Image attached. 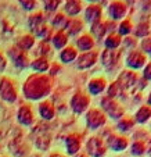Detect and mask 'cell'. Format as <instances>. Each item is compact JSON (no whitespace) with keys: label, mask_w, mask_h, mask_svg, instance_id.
<instances>
[{"label":"cell","mask_w":151,"mask_h":157,"mask_svg":"<svg viewBox=\"0 0 151 157\" xmlns=\"http://www.w3.org/2000/svg\"><path fill=\"white\" fill-rule=\"evenodd\" d=\"M0 96H2L4 100L10 101V103L15 101V99H17L15 88L9 78H2V79H0Z\"/></svg>","instance_id":"7a4b0ae2"},{"label":"cell","mask_w":151,"mask_h":157,"mask_svg":"<svg viewBox=\"0 0 151 157\" xmlns=\"http://www.w3.org/2000/svg\"><path fill=\"white\" fill-rule=\"evenodd\" d=\"M51 89V79L46 75H32L28 78V81L24 85V95L28 99H40L43 96L49 95Z\"/></svg>","instance_id":"6da1fadb"},{"label":"cell","mask_w":151,"mask_h":157,"mask_svg":"<svg viewBox=\"0 0 151 157\" xmlns=\"http://www.w3.org/2000/svg\"><path fill=\"white\" fill-rule=\"evenodd\" d=\"M104 88H105V79H103V78H96V79H92L89 82V90L92 95L101 93Z\"/></svg>","instance_id":"d6986e66"},{"label":"cell","mask_w":151,"mask_h":157,"mask_svg":"<svg viewBox=\"0 0 151 157\" xmlns=\"http://www.w3.org/2000/svg\"><path fill=\"white\" fill-rule=\"evenodd\" d=\"M121 44V36L119 35H115V33H111L108 38L105 39V46L107 49H111V50H115Z\"/></svg>","instance_id":"cb8c5ba5"},{"label":"cell","mask_w":151,"mask_h":157,"mask_svg":"<svg viewBox=\"0 0 151 157\" xmlns=\"http://www.w3.org/2000/svg\"><path fill=\"white\" fill-rule=\"evenodd\" d=\"M136 74L132 71H123L121 75L118 77V81H116V85L119 86L121 89V92L123 90H127V89H131L132 86H134L136 83Z\"/></svg>","instance_id":"277c9868"},{"label":"cell","mask_w":151,"mask_h":157,"mask_svg":"<svg viewBox=\"0 0 151 157\" xmlns=\"http://www.w3.org/2000/svg\"><path fill=\"white\" fill-rule=\"evenodd\" d=\"M58 70H60V67H57V65H54V67H53V72H51V74L54 75V74H56L57 71H58Z\"/></svg>","instance_id":"7bdbcfd3"},{"label":"cell","mask_w":151,"mask_h":157,"mask_svg":"<svg viewBox=\"0 0 151 157\" xmlns=\"http://www.w3.org/2000/svg\"><path fill=\"white\" fill-rule=\"evenodd\" d=\"M9 56L13 59L14 64L17 65V67H20V68H25V67L28 65L27 54H25L22 50H20V49H10V50H9Z\"/></svg>","instance_id":"9c48e42d"},{"label":"cell","mask_w":151,"mask_h":157,"mask_svg":"<svg viewBox=\"0 0 151 157\" xmlns=\"http://www.w3.org/2000/svg\"><path fill=\"white\" fill-rule=\"evenodd\" d=\"M132 31V24L129 20H125L121 25H119V33L121 35H127Z\"/></svg>","instance_id":"d590c367"},{"label":"cell","mask_w":151,"mask_h":157,"mask_svg":"<svg viewBox=\"0 0 151 157\" xmlns=\"http://www.w3.org/2000/svg\"><path fill=\"white\" fill-rule=\"evenodd\" d=\"M39 113H40L42 118L45 120H51L54 117V107L50 101H43L39 106Z\"/></svg>","instance_id":"ac0fdd59"},{"label":"cell","mask_w":151,"mask_h":157,"mask_svg":"<svg viewBox=\"0 0 151 157\" xmlns=\"http://www.w3.org/2000/svg\"><path fill=\"white\" fill-rule=\"evenodd\" d=\"M133 127V120L132 118H123L118 122V128L121 131H129Z\"/></svg>","instance_id":"836d02e7"},{"label":"cell","mask_w":151,"mask_h":157,"mask_svg":"<svg viewBox=\"0 0 151 157\" xmlns=\"http://www.w3.org/2000/svg\"><path fill=\"white\" fill-rule=\"evenodd\" d=\"M53 43H54V46H56L57 49L64 48V46L67 44V36L64 35L62 32H57L56 35L53 36Z\"/></svg>","instance_id":"4dcf8cb0"},{"label":"cell","mask_w":151,"mask_h":157,"mask_svg":"<svg viewBox=\"0 0 151 157\" xmlns=\"http://www.w3.org/2000/svg\"><path fill=\"white\" fill-rule=\"evenodd\" d=\"M86 121L92 129H97L98 127H101L103 124H105V116L101 113L100 110L92 109L86 116Z\"/></svg>","instance_id":"5b68a950"},{"label":"cell","mask_w":151,"mask_h":157,"mask_svg":"<svg viewBox=\"0 0 151 157\" xmlns=\"http://www.w3.org/2000/svg\"><path fill=\"white\" fill-rule=\"evenodd\" d=\"M67 18L64 17L62 14H57L56 17H54V20H53V27H56V28H60V29H64L65 28V25H67Z\"/></svg>","instance_id":"1f68e13d"},{"label":"cell","mask_w":151,"mask_h":157,"mask_svg":"<svg viewBox=\"0 0 151 157\" xmlns=\"http://www.w3.org/2000/svg\"><path fill=\"white\" fill-rule=\"evenodd\" d=\"M32 68L38 72H45V71H47V68H49V61L45 59V57H40V59L33 61Z\"/></svg>","instance_id":"4316f807"},{"label":"cell","mask_w":151,"mask_h":157,"mask_svg":"<svg viewBox=\"0 0 151 157\" xmlns=\"http://www.w3.org/2000/svg\"><path fill=\"white\" fill-rule=\"evenodd\" d=\"M93 44H94V42L89 35H83L82 38L78 39V46L80 50H90L93 48Z\"/></svg>","instance_id":"7402d4cb"},{"label":"cell","mask_w":151,"mask_h":157,"mask_svg":"<svg viewBox=\"0 0 151 157\" xmlns=\"http://www.w3.org/2000/svg\"><path fill=\"white\" fill-rule=\"evenodd\" d=\"M80 2H76V0H69L65 4V11L71 15H76L80 11Z\"/></svg>","instance_id":"83f0119b"},{"label":"cell","mask_w":151,"mask_h":157,"mask_svg":"<svg viewBox=\"0 0 151 157\" xmlns=\"http://www.w3.org/2000/svg\"><path fill=\"white\" fill-rule=\"evenodd\" d=\"M10 149H11V151L15 156H20V154L24 153V146H22V139H21V136L14 138V139L10 142Z\"/></svg>","instance_id":"44dd1931"},{"label":"cell","mask_w":151,"mask_h":157,"mask_svg":"<svg viewBox=\"0 0 151 157\" xmlns=\"http://www.w3.org/2000/svg\"><path fill=\"white\" fill-rule=\"evenodd\" d=\"M101 15V7L97 6V4H90L87 9H86V13H85V17L87 21H92V22H96L98 21Z\"/></svg>","instance_id":"2e32d148"},{"label":"cell","mask_w":151,"mask_h":157,"mask_svg":"<svg viewBox=\"0 0 151 157\" xmlns=\"http://www.w3.org/2000/svg\"><path fill=\"white\" fill-rule=\"evenodd\" d=\"M126 11V6L122 2H114L110 6V14L114 20H118V18H122Z\"/></svg>","instance_id":"9a60e30c"},{"label":"cell","mask_w":151,"mask_h":157,"mask_svg":"<svg viewBox=\"0 0 151 157\" xmlns=\"http://www.w3.org/2000/svg\"><path fill=\"white\" fill-rule=\"evenodd\" d=\"M46 53H49V46H47V43H40V46H39V50H38V54H46Z\"/></svg>","instance_id":"f35d334b"},{"label":"cell","mask_w":151,"mask_h":157,"mask_svg":"<svg viewBox=\"0 0 151 157\" xmlns=\"http://www.w3.org/2000/svg\"><path fill=\"white\" fill-rule=\"evenodd\" d=\"M87 151L93 157H103L105 154V147H104V143L101 142V139L90 138L87 140Z\"/></svg>","instance_id":"52a82bcc"},{"label":"cell","mask_w":151,"mask_h":157,"mask_svg":"<svg viewBox=\"0 0 151 157\" xmlns=\"http://www.w3.org/2000/svg\"><path fill=\"white\" fill-rule=\"evenodd\" d=\"M21 4H22V7H24L25 10H32V9L36 7V2H27V0L24 2V0H22Z\"/></svg>","instance_id":"74e56055"},{"label":"cell","mask_w":151,"mask_h":157,"mask_svg":"<svg viewBox=\"0 0 151 157\" xmlns=\"http://www.w3.org/2000/svg\"><path fill=\"white\" fill-rule=\"evenodd\" d=\"M108 146L115 151L125 150L127 146V139L126 138H122V136H116V135H111V136L108 138Z\"/></svg>","instance_id":"7c38bea8"},{"label":"cell","mask_w":151,"mask_h":157,"mask_svg":"<svg viewBox=\"0 0 151 157\" xmlns=\"http://www.w3.org/2000/svg\"><path fill=\"white\" fill-rule=\"evenodd\" d=\"M28 24H29V28L32 31H35L36 28H39L40 25L45 24V17L42 13H36V14H32L29 17V21H28Z\"/></svg>","instance_id":"ffe728a7"},{"label":"cell","mask_w":151,"mask_h":157,"mask_svg":"<svg viewBox=\"0 0 151 157\" xmlns=\"http://www.w3.org/2000/svg\"><path fill=\"white\" fill-rule=\"evenodd\" d=\"M116 60H118V52H116V50L107 49V50H104L103 54H101V61H103V64L105 65V67L112 65Z\"/></svg>","instance_id":"e0dca14e"},{"label":"cell","mask_w":151,"mask_h":157,"mask_svg":"<svg viewBox=\"0 0 151 157\" xmlns=\"http://www.w3.org/2000/svg\"><path fill=\"white\" fill-rule=\"evenodd\" d=\"M50 157H64L62 154H58V153H56V154H51Z\"/></svg>","instance_id":"ee69618b"},{"label":"cell","mask_w":151,"mask_h":157,"mask_svg":"<svg viewBox=\"0 0 151 157\" xmlns=\"http://www.w3.org/2000/svg\"><path fill=\"white\" fill-rule=\"evenodd\" d=\"M148 118H150V107L143 106L136 113V121L137 122H145Z\"/></svg>","instance_id":"f546056e"},{"label":"cell","mask_w":151,"mask_h":157,"mask_svg":"<svg viewBox=\"0 0 151 157\" xmlns=\"http://www.w3.org/2000/svg\"><path fill=\"white\" fill-rule=\"evenodd\" d=\"M105 31H107L105 25H104V22H101L100 20L96 21V22H93V25H92V32L94 33L96 38H98V39L103 38L104 33H105Z\"/></svg>","instance_id":"d4e9b609"},{"label":"cell","mask_w":151,"mask_h":157,"mask_svg":"<svg viewBox=\"0 0 151 157\" xmlns=\"http://www.w3.org/2000/svg\"><path fill=\"white\" fill-rule=\"evenodd\" d=\"M65 29L69 35H75V33H78L80 29H82V22H80L79 20H71L67 22Z\"/></svg>","instance_id":"603a6c76"},{"label":"cell","mask_w":151,"mask_h":157,"mask_svg":"<svg viewBox=\"0 0 151 157\" xmlns=\"http://www.w3.org/2000/svg\"><path fill=\"white\" fill-rule=\"evenodd\" d=\"M78 157H86V156H85V154H79V156H78Z\"/></svg>","instance_id":"f6af8a7d"},{"label":"cell","mask_w":151,"mask_h":157,"mask_svg":"<svg viewBox=\"0 0 151 157\" xmlns=\"http://www.w3.org/2000/svg\"><path fill=\"white\" fill-rule=\"evenodd\" d=\"M96 61H97V53H96V52H87V53L82 54V56L79 57V60H78V67H79L80 70L89 68Z\"/></svg>","instance_id":"30bf717a"},{"label":"cell","mask_w":151,"mask_h":157,"mask_svg":"<svg viewBox=\"0 0 151 157\" xmlns=\"http://www.w3.org/2000/svg\"><path fill=\"white\" fill-rule=\"evenodd\" d=\"M60 57H61V60L64 63H71L76 59V50L74 48H67L61 52V56Z\"/></svg>","instance_id":"484cf974"},{"label":"cell","mask_w":151,"mask_h":157,"mask_svg":"<svg viewBox=\"0 0 151 157\" xmlns=\"http://www.w3.org/2000/svg\"><path fill=\"white\" fill-rule=\"evenodd\" d=\"M143 49H144V52H147V53H150V39H145L144 42H143Z\"/></svg>","instance_id":"ab89813d"},{"label":"cell","mask_w":151,"mask_h":157,"mask_svg":"<svg viewBox=\"0 0 151 157\" xmlns=\"http://www.w3.org/2000/svg\"><path fill=\"white\" fill-rule=\"evenodd\" d=\"M126 63L127 65L131 67V68H140V67H143L145 63V57L143 56L140 52H132L129 56H127L126 59Z\"/></svg>","instance_id":"8fae6325"},{"label":"cell","mask_w":151,"mask_h":157,"mask_svg":"<svg viewBox=\"0 0 151 157\" xmlns=\"http://www.w3.org/2000/svg\"><path fill=\"white\" fill-rule=\"evenodd\" d=\"M101 106H103V109L105 110L112 118H119V117L123 116V109H122L114 99L108 98V96L101 99Z\"/></svg>","instance_id":"3957f363"},{"label":"cell","mask_w":151,"mask_h":157,"mask_svg":"<svg viewBox=\"0 0 151 157\" xmlns=\"http://www.w3.org/2000/svg\"><path fill=\"white\" fill-rule=\"evenodd\" d=\"M58 4H60L58 0H53V2H49L47 0V2H45V9L51 11V10H56L57 7H58Z\"/></svg>","instance_id":"8d00e7d4"},{"label":"cell","mask_w":151,"mask_h":157,"mask_svg":"<svg viewBox=\"0 0 151 157\" xmlns=\"http://www.w3.org/2000/svg\"><path fill=\"white\" fill-rule=\"evenodd\" d=\"M150 68H151V65L147 64V67H145V71H144V78L145 79H150Z\"/></svg>","instance_id":"b9f144b4"},{"label":"cell","mask_w":151,"mask_h":157,"mask_svg":"<svg viewBox=\"0 0 151 157\" xmlns=\"http://www.w3.org/2000/svg\"><path fill=\"white\" fill-rule=\"evenodd\" d=\"M150 25H148V22H143V24H139L136 28V31H134V33H136L137 36H145L148 35V32H150Z\"/></svg>","instance_id":"d6a6232c"},{"label":"cell","mask_w":151,"mask_h":157,"mask_svg":"<svg viewBox=\"0 0 151 157\" xmlns=\"http://www.w3.org/2000/svg\"><path fill=\"white\" fill-rule=\"evenodd\" d=\"M33 43H35V39L32 36L27 35L24 38H21L17 44H18V48H20V50H28V49H31L33 46Z\"/></svg>","instance_id":"f1b7e54d"},{"label":"cell","mask_w":151,"mask_h":157,"mask_svg":"<svg viewBox=\"0 0 151 157\" xmlns=\"http://www.w3.org/2000/svg\"><path fill=\"white\" fill-rule=\"evenodd\" d=\"M65 143H67L68 153L69 154H75L80 147V136L78 135V133H71V135H68Z\"/></svg>","instance_id":"5bb4252c"},{"label":"cell","mask_w":151,"mask_h":157,"mask_svg":"<svg viewBox=\"0 0 151 157\" xmlns=\"http://www.w3.org/2000/svg\"><path fill=\"white\" fill-rule=\"evenodd\" d=\"M145 150V146L143 142H134L133 146H132V153L136 154V156H140V154H143Z\"/></svg>","instance_id":"e575fe53"},{"label":"cell","mask_w":151,"mask_h":157,"mask_svg":"<svg viewBox=\"0 0 151 157\" xmlns=\"http://www.w3.org/2000/svg\"><path fill=\"white\" fill-rule=\"evenodd\" d=\"M87 106H89V98L86 95H83L82 92L76 93L71 100V107L76 114L83 113V111L87 109Z\"/></svg>","instance_id":"8992f818"},{"label":"cell","mask_w":151,"mask_h":157,"mask_svg":"<svg viewBox=\"0 0 151 157\" xmlns=\"http://www.w3.org/2000/svg\"><path fill=\"white\" fill-rule=\"evenodd\" d=\"M4 68H6V60H4V57L0 53V71H3Z\"/></svg>","instance_id":"60d3db41"},{"label":"cell","mask_w":151,"mask_h":157,"mask_svg":"<svg viewBox=\"0 0 151 157\" xmlns=\"http://www.w3.org/2000/svg\"><path fill=\"white\" fill-rule=\"evenodd\" d=\"M51 142V135L49 133V131H36L35 136V146L39 150H47Z\"/></svg>","instance_id":"ba28073f"},{"label":"cell","mask_w":151,"mask_h":157,"mask_svg":"<svg viewBox=\"0 0 151 157\" xmlns=\"http://www.w3.org/2000/svg\"><path fill=\"white\" fill-rule=\"evenodd\" d=\"M18 121L22 125H31L33 122V114L32 110L28 106H22L18 110Z\"/></svg>","instance_id":"4fadbf2b"}]
</instances>
